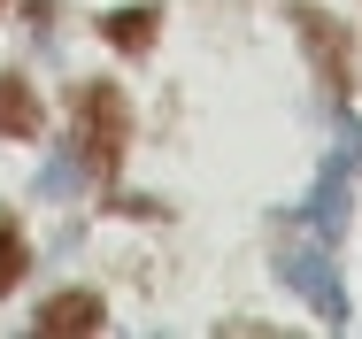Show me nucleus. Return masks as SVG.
Masks as SVG:
<instances>
[{"mask_svg": "<svg viewBox=\"0 0 362 339\" xmlns=\"http://www.w3.org/2000/svg\"><path fill=\"white\" fill-rule=\"evenodd\" d=\"M270 270H278V285H293V293L316 309V324L347 332V285H339V270H332V255H324V247H286Z\"/></svg>", "mask_w": 362, "mask_h": 339, "instance_id": "f03ea898", "label": "nucleus"}, {"mask_svg": "<svg viewBox=\"0 0 362 339\" xmlns=\"http://www.w3.org/2000/svg\"><path fill=\"white\" fill-rule=\"evenodd\" d=\"M124 146H132V100L116 85H85L77 93V162L93 178H116Z\"/></svg>", "mask_w": 362, "mask_h": 339, "instance_id": "f257e3e1", "label": "nucleus"}, {"mask_svg": "<svg viewBox=\"0 0 362 339\" xmlns=\"http://www.w3.org/2000/svg\"><path fill=\"white\" fill-rule=\"evenodd\" d=\"M47 339H77V332H108V301L100 293H54L39 316H31Z\"/></svg>", "mask_w": 362, "mask_h": 339, "instance_id": "39448f33", "label": "nucleus"}, {"mask_svg": "<svg viewBox=\"0 0 362 339\" xmlns=\"http://www.w3.org/2000/svg\"><path fill=\"white\" fill-rule=\"evenodd\" d=\"M293 31L308 39V54H316V69H324V85H332V93H347V31H339L316 0H300V8H293Z\"/></svg>", "mask_w": 362, "mask_h": 339, "instance_id": "20e7f679", "label": "nucleus"}, {"mask_svg": "<svg viewBox=\"0 0 362 339\" xmlns=\"http://www.w3.org/2000/svg\"><path fill=\"white\" fill-rule=\"evenodd\" d=\"M0 8H8V0H0Z\"/></svg>", "mask_w": 362, "mask_h": 339, "instance_id": "9d476101", "label": "nucleus"}, {"mask_svg": "<svg viewBox=\"0 0 362 339\" xmlns=\"http://www.w3.org/2000/svg\"><path fill=\"white\" fill-rule=\"evenodd\" d=\"M70 178H77V146L62 154V162H47V170H39V193H47V201H70Z\"/></svg>", "mask_w": 362, "mask_h": 339, "instance_id": "1a4fd4ad", "label": "nucleus"}, {"mask_svg": "<svg viewBox=\"0 0 362 339\" xmlns=\"http://www.w3.org/2000/svg\"><path fill=\"white\" fill-rule=\"evenodd\" d=\"M31 270V255H23V231H16V216H0V293H16Z\"/></svg>", "mask_w": 362, "mask_h": 339, "instance_id": "6e6552de", "label": "nucleus"}, {"mask_svg": "<svg viewBox=\"0 0 362 339\" xmlns=\"http://www.w3.org/2000/svg\"><path fill=\"white\" fill-rule=\"evenodd\" d=\"M355 162H362V146L347 139V146H339V154L324 162V178H316L308 208H300V216H308V224H316L324 239H339V231H347V178H355Z\"/></svg>", "mask_w": 362, "mask_h": 339, "instance_id": "7ed1b4c3", "label": "nucleus"}, {"mask_svg": "<svg viewBox=\"0 0 362 339\" xmlns=\"http://www.w3.org/2000/svg\"><path fill=\"white\" fill-rule=\"evenodd\" d=\"M154 31H162V8H154V0L100 16V39H108V47H124V54H146V47H154Z\"/></svg>", "mask_w": 362, "mask_h": 339, "instance_id": "0eeeda50", "label": "nucleus"}, {"mask_svg": "<svg viewBox=\"0 0 362 339\" xmlns=\"http://www.w3.org/2000/svg\"><path fill=\"white\" fill-rule=\"evenodd\" d=\"M47 132V116H39V93L16 77V69H0V139H39Z\"/></svg>", "mask_w": 362, "mask_h": 339, "instance_id": "423d86ee", "label": "nucleus"}]
</instances>
